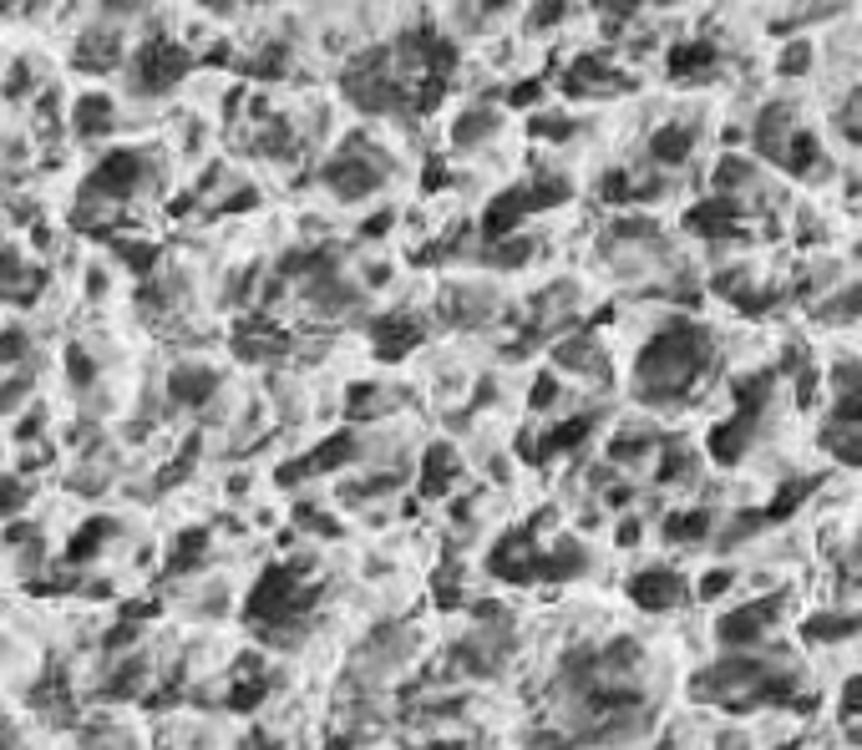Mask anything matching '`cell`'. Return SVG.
I'll return each mask as SVG.
<instances>
[{
	"label": "cell",
	"instance_id": "obj_1",
	"mask_svg": "<svg viewBox=\"0 0 862 750\" xmlns=\"http://www.w3.org/2000/svg\"><path fill=\"white\" fill-rule=\"evenodd\" d=\"M705 360H710V335L701 325H690V320H675L639 350L635 385L650 406H664V401H675V395H685L690 385L701 381Z\"/></svg>",
	"mask_w": 862,
	"mask_h": 750
},
{
	"label": "cell",
	"instance_id": "obj_2",
	"mask_svg": "<svg viewBox=\"0 0 862 750\" xmlns=\"http://www.w3.org/2000/svg\"><path fill=\"white\" fill-rule=\"evenodd\" d=\"M385 172H391V163H385L381 153H371L360 137H350V143L325 163V188H331L335 198H345V203H356V198H371L376 188L385 183Z\"/></svg>",
	"mask_w": 862,
	"mask_h": 750
},
{
	"label": "cell",
	"instance_id": "obj_3",
	"mask_svg": "<svg viewBox=\"0 0 862 750\" xmlns=\"http://www.w3.org/2000/svg\"><path fill=\"white\" fill-rule=\"evenodd\" d=\"M193 71V56L178 46V41H147V46H137V56L127 61V81H133V92L143 97H163L168 87H178V81Z\"/></svg>",
	"mask_w": 862,
	"mask_h": 750
},
{
	"label": "cell",
	"instance_id": "obj_4",
	"mask_svg": "<svg viewBox=\"0 0 862 750\" xmlns=\"http://www.w3.org/2000/svg\"><path fill=\"white\" fill-rule=\"evenodd\" d=\"M143 183H147V158L137 153V147H117V153H107V158L92 168V178H87V198L117 209V203L137 198Z\"/></svg>",
	"mask_w": 862,
	"mask_h": 750
},
{
	"label": "cell",
	"instance_id": "obj_5",
	"mask_svg": "<svg viewBox=\"0 0 862 750\" xmlns=\"http://www.w3.org/2000/svg\"><path fill=\"white\" fill-rule=\"evenodd\" d=\"M629 598H635L639 608H650V614H664V608L685 604V579L670 573V568H650V573L629 579Z\"/></svg>",
	"mask_w": 862,
	"mask_h": 750
},
{
	"label": "cell",
	"instance_id": "obj_6",
	"mask_svg": "<svg viewBox=\"0 0 862 750\" xmlns=\"http://www.w3.org/2000/svg\"><path fill=\"white\" fill-rule=\"evenodd\" d=\"M771 624V604H746V608H730V614H720L716 634L726 649H751L766 634Z\"/></svg>",
	"mask_w": 862,
	"mask_h": 750
},
{
	"label": "cell",
	"instance_id": "obj_7",
	"mask_svg": "<svg viewBox=\"0 0 862 750\" xmlns=\"http://www.w3.org/2000/svg\"><path fill=\"white\" fill-rule=\"evenodd\" d=\"M112 127H117V107H112V97H102V92L77 97V107H71V132H77L81 143H97V137H107Z\"/></svg>",
	"mask_w": 862,
	"mask_h": 750
},
{
	"label": "cell",
	"instance_id": "obj_8",
	"mask_svg": "<svg viewBox=\"0 0 862 750\" xmlns=\"http://www.w3.org/2000/svg\"><path fill=\"white\" fill-rule=\"evenodd\" d=\"M736 219H741V209H736V198H710V203H695V209L685 213V224L695 228V234H705V238H720V234H730L736 228Z\"/></svg>",
	"mask_w": 862,
	"mask_h": 750
},
{
	"label": "cell",
	"instance_id": "obj_9",
	"mask_svg": "<svg viewBox=\"0 0 862 750\" xmlns=\"http://www.w3.org/2000/svg\"><path fill=\"white\" fill-rule=\"evenodd\" d=\"M751 422H757V416H746V411H736L730 422L710 426V457H716L720 467H730V461H741L746 441H751Z\"/></svg>",
	"mask_w": 862,
	"mask_h": 750
},
{
	"label": "cell",
	"instance_id": "obj_10",
	"mask_svg": "<svg viewBox=\"0 0 862 750\" xmlns=\"http://www.w3.org/2000/svg\"><path fill=\"white\" fill-rule=\"evenodd\" d=\"M690 153H695V132H690L685 122H664L650 137V158L660 163V168H680Z\"/></svg>",
	"mask_w": 862,
	"mask_h": 750
},
{
	"label": "cell",
	"instance_id": "obj_11",
	"mask_svg": "<svg viewBox=\"0 0 862 750\" xmlns=\"http://www.w3.org/2000/svg\"><path fill=\"white\" fill-rule=\"evenodd\" d=\"M720 61V52L710 46V41H680V46H670V77H701V71H710V66Z\"/></svg>",
	"mask_w": 862,
	"mask_h": 750
},
{
	"label": "cell",
	"instance_id": "obj_12",
	"mask_svg": "<svg viewBox=\"0 0 862 750\" xmlns=\"http://www.w3.org/2000/svg\"><path fill=\"white\" fill-rule=\"evenodd\" d=\"M81 61L77 66H87V71H112V66L122 61V41L112 36V31H92V36H81Z\"/></svg>",
	"mask_w": 862,
	"mask_h": 750
},
{
	"label": "cell",
	"instance_id": "obj_13",
	"mask_svg": "<svg viewBox=\"0 0 862 750\" xmlns=\"http://www.w3.org/2000/svg\"><path fill=\"white\" fill-rule=\"evenodd\" d=\"M492 127H497V117H492L488 107H467V112H457V122H451V147H478Z\"/></svg>",
	"mask_w": 862,
	"mask_h": 750
},
{
	"label": "cell",
	"instance_id": "obj_14",
	"mask_svg": "<svg viewBox=\"0 0 862 750\" xmlns=\"http://www.w3.org/2000/svg\"><path fill=\"white\" fill-rule=\"evenodd\" d=\"M776 163H782L786 172H796V178L811 172V163H817V137H811V132H792L782 143V153H776Z\"/></svg>",
	"mask_w": 862,
	"mask_h": 750
},
{
	"label": "cell",
	"instance_id": "obj_15",
	"mask_svg": "<svg viewBox=\"0 0 862 750\" xmlns=\"http://www.w3.org/2000/svg\"><path fill=\"white\" fill-rule=\"evenodd\" d=\"M172 401H188V406H193V401H203V395L213 391V370H203V366H193V370H172Z\"/></svg>",
	"mask_w": 862,
	"mask_h": 750
},
{
	"label": "cell",
	"instance_id": "obj_16",
	"mask_svg": "<svg viewBox=\"0 0 862 750\" xmlns=\"http://www.w3.org/2000/svg\"><path fill=\"white\" fill-rule=\"evenodd\" d=\"M447 477H457V451L451 447H432L426 451V467H422V488L426 492H441Z\"/></svg>",
	"mask_w": 862,
	"mask_h": 750
},
{
	"label": "cell",
	"instance_id": "obj_17",
	"mask_svg": "<svg viewBox=\"0 0 862 750\" xmlns=\"http://www.w3.org/2000/svg\"><path fill=\"white\" fill-rule=\"evenodd\" d=\"M710 533V513H675L664 523V538L670 542H690V538H705Z\"/></svg>",
	"mask_w": 862,
	"mask_h": 750
},
{
	"label": "cell",
	"instance_id": "obj_18",
	"mask_svg": "<svg viewBox=\"0 0 862 750\" xmlns=\"http://www.w3.org/2000/svg\"><path fill=\"white\" fill-rule=\"evenodd\" d=\"M837 461H848V467H862V426H837V436L827 441Z\"/></svg>",
	"mask_w": 862,
	"mask_h": 750
},
{
	"label": "cell",
	"instance_id": "obj_19",
	"mask_svg": "<svg viewBox=\"0 0 862 750\" xmlns=\"http://www.w3.org/2000/svg\"><path fill=\"white\" fill-rule=\"evenodd\" d=\"M807 66H811V46H807V41H796V46H786V52H782V71H786V77H792V71L802 77Z\"/></svg>",
	"mask_w": 862,
	"mask_h": 750
},
{
	"label": "cell",
	"instance_id": "obj_20",
	"mask_svg": "<svg viewBox=\"0 0 862 750\" xmlns=\"http://www.w3.org/2000/svg\"><path fill=\"white\" fill-rule=\"evenodd\" d=\"M807 492H811V482H792V488H782V497L771 502V517H786V513L796 507V502L807 497Z\"/></svg>",
	"mask_w": 862,
	"mask_h": 750
},
{
	"label": "cell",
	"instance_id": "obj_21",
	"mask_svg": "<svg viewBox=\"0 0 862 750\" xmlns=\"http://www.w3.org/2000/svg\"><path fill=\"white\" fill-rule=\"evenodd\" d=\"M507 102H513V107H538V102H544V81H517L513 92H507Z\"/></svg>",
	"mask_w": 862,
	"mask_h": 750
},
{
	"label": "cell",
	"instance_id": "obj_22",
	"mask_svg": "<svg viewBox=\"0 0 862 750\" xmlns=\"http://www.w3.org/2000/svg\"><path fill=\"white\" fill-rule=\"evenodd\" d=\"M563 11H569V0H538V5H533V26H558Z\"/></svg>",
	"mask_w": 862,
	"mask_h": 750
},
{
	"label": "cell",
	"instance_id": "obj_23",
	"mask_svg": "<svg viewBox=\"0 0 862 750\" xmlns=\"http://www.w3.org/2000/svg\"><path fill=\"white\" fill-rule=\"evenodd\" d=\"M26 87H31V66H26V61H15V66H11V77H5V97L15 102V97L26 92Z\"/></svg>",
	"mask_w": 862,
	"mask_h": 750
},
{
	"label": "cell",
	"instance_id": "obj_24",
	"mask_svg": "<svg viewBox=\"0 0 862 750\" xmlns=\"http://www.w3.org/2000/svg\"><path fill=\"white\" fill-rule=\"evenodd\" d=\"M726 589H730V573H726V568H716V573H705V579H701V598H720Z\"/></svg>",
	"mask_w": 862,
	"mask_h": 750
},
{
	"label": "cell",
	"instance_id": "obj_25",
	"mask_svg": "<svg viewBox=\"0 0 862 750\" xmlns=\"http://www.w3.org/2000/svg\"><path fill=\"white\" fill-rule=\"evenodd\" d=\"M842 705H848L852 725H858V730H862V680H858V685H848V695H842Z\"/></svg>",
	"mask_w": 862,
	"mask_h": 750
},
{
	"label": "cell",
	"instance_id": "obj_26",
	"mask_svg": "<svg viewBox=\"0 0 862 750\" xmlns=\"http://www.w3.org/2000/svg\"><path fill=\"white\" fill-rule=\"evenodd\" d=\"M482 11H507V5H513V0H478Z\"/></svg>",
	"mask_w": 862,
	"mask_h": 750
},
{
	"label": "cell",
	"instance_id": "obj_27",
	"mask_svg": "<svg viewBox=\"0 0 862 750\" xmlns=\"http://www.w3.org/2000/svg\"><path fill=\"white\" fill-rule=\"evenodd\" d=\"M0 11H5V0H0Z\"/></svg>",
	"mask_w": 862,
	"mask_h": 750
}]
</instances>
